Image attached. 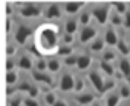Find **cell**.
Wrapping results in <instances>:
<instances>
[{
    "label": "cell",
    "mask_w": 130,
    "mask_h": 106,
    "mask_svg": "<svg viewBox=\"0 0 130 106\" xmlns=\"http://www.w3.org/2000/svg\"><path fill=\"white\" fill-rule=\"evenodd\" d=\"M17 56V45L14 42H8L6 45V59H14Z\"/></svg>",
    "instance_id": "obj_34"
},
{
    "label": "cell",
    "mask_w": 130,
    "mask_h": 106,
    "mask_svg": "<svg viewBox=\"0 0 130 106\" xmlns=\"http://www.w3.org/2000/svg\"><path fill=\"white\" fill-rule=\"evenodd\" d=\"M121 103V98L118 95L116 91H109L106 92V97H104V106H119Z\"/></svg>",
    "instance_id": "obj_20"
},
{
    "label": "cell",
    "mask_w": 130,
    "mask_h": 106,
    "mask_svg": "<svg viewBox=\"0 0 130 106\" xmlns=\"http://www.w3.org/2000/svg\"><path fill=\"white\" fill-rule=\"evenodd\" d=\"M90 106H103V103H101L100 100H95V101H93V103H92Z\"/></svg>",
    "instance_id": "obj_43"
},
{
    "label": "cell",
    "mask_w": 130,
    "mask_h": 106,
    "mask_svg": "<svg viewBox=\"0 0 130 106\" xmlns=\"http://www.w3.org/2000/svg\"><path fill=\"white\" fill-rule=\"evenodd\" d=\"M92 19H95V22L100 26H106L109 22V14H110V5L109 3H98L92 8L90 11Z\"/></svg>",
    "instance_id": "obj_2"
},
{
    "label": "cell",
    "mask_w": 130,
    "mask_h": 106,
    "mask_svg": "<svg viewBox=\"0 0 130 106\" xmlns=\"http://www.w3.org/2000/svg\"><path fill=\"white\" fill-rule=\"evenodd\" d=\"M112 6V9L118 14V16H121V17H124L125 16V12L128 11V5L127 3H124V2H115L113 5H110Z\"/></svg>",
    "instance_id": "obj_32"
},
{
    "label": "cell",
    "mask_w": 130,
    "mask_h": 106,
    "mask_svg": "<svg viewBox=\"0 0 130 106\" xmlns=\"http://www.w3.org/2000/svg\"><path fill=\"white\" fill-rule=\"evenodd\" d=\"M104 49H106V43H104V40H103L101 35H98V37L89 45V51L92 52V54H100V52H103Z\"/></svg>",
    "instance_id": "obj_21"
},
{
    "label": "cell",
    "mask_w": 130,
    "mask_h": 106,
    "mask_svg": "<svg viewBox=\"0 0 130 106\" xmlns=\"http://www.w3.org/2000/svg\"><path fill=\"white\" fill-rule=\"evenodd\" d=\"M77 20H78V25H80L81 28L89 26L90 22H92V14H90V11H87V9H86V11H81Z\"/></svg>",
    "instance_id": "obj_26"
},
{
    "label": "cell",
    "mask_w": 130,
    "mask_h": 106,
    "mask_svg": "<svg viewBox=\"0 0 130 106\" xmlns=\"http://www.w3.org/2000/svg\"><path fill=\"white\" fill-rule=\"evenodd\" d=\"M74 86H75V77H74V74L63 72L60 75V78H58V91L60 92H63V94L72 92Z\"/></svg>",
    "instance_id": "obj_8"
},
{
    "label": "cell",
    "mask_w": 130,
    "mask_h": 106,
    "mask_svg": "<svg viewBox=\"0 0 130 106\" xmlns=\"http://www.w3.org/2000/svg\"><path fill=\"white\" fill-rule=\"evenodd\" d=\"M19 82H20V72L17 69L6 72V85H8V88H15L19 85Z\"/></svg>",
    "instance_id": "obj_23"
},
{
    "label": "cell",
    "mask_w": 130,
    "mask_h": 106,
    "mask_svg": "<svg viewBox=\"0 0 130 106\" xmlns=\"http://www.w3.org/2000/svg\"><path fill=\"white\" fill-rule=\"evenodd\" d=\"M43 16L46 20H49L51 23L55 22V20H60L63 17V9H61V5L60 3H49L46 5L43 9H41Z\"/></svg>",
    "instance_id": "obj_7"
},
{
    "label": "cell",
    "mask_w": 130,
    "mask_h": 106,
    "mask_svg": "<svg viewBox=\"0 0 130 106\" xmlns=\"http://www.w3.org/2000/svg\"><path fill=\"white\" fill-rule=\"evenodd\" d=\"M14 16V5L11 2L6 3V17H12Z\"/></svg>",
    "instance_id": "obj_41"
},
{
    "label": "cell",
    "mask_w": 130,
    "mask_h": 106,
    "mask_svg": "<svg viewBox=\"0 0 130 106\" xmlns=\"http://www.w3.org/2000/svg\"><path fill=\"white\" fill-rule=\"evenodd\" d=\"M116 52H121L122 54V57H127V56H130V49H128V45H127V40H125V37H119V40H118V45H116Z\"/></svg>",
    "instance_id": "obj_25"
},
{
    "label": "cell",
    "mask_w": 130,
    "mask_h": 106,
    "mask_svg": "<svg viewBox=\"0 0 130 106\" xmlns=\"http://www.w3.org/2000/svg\"><path fill=\"white\" fill-rule=\"evenodd\" d=\"M64 34H69V35H75L78 31H80V25H78V20L75 17H68L64 20Z\"/></svg>",
    "instance_id": "obj_14"
},
{
    "label": "cell",
    "mask_w": 130,
    "mask_h": 106,
    "mask_svg": "<svg viewBox=\"0 0 130 106\" xmlns=\"http://www.w3.org/2000/svg\"><path fill=\"white\" fill-rule=\"evenodd\" d=\"M46 60H47V71H46V72H49L51 75L61 72V68H63L61 59H58V57H51V59H46Z\"/></svg>",
    "instance_id": "obj_17"
},
{
    "label": "cell",
    "mask_w": 130,
    "mask_h": 106,
    "mask_svg": "<svg viewBox=\"0 0 130 106\" xmlns=\"http://www.w3.org/2000/svg\"><path fill=\"white\" fill-rule=\"evenodd\" d=\"M34 71H37V72H46L47 71V60L44 57H35L34 59Z\"/></svg>",
    "instance_id": "obj_27"
},
{
    "label": "cell",
    "mask_w": 130,
    "mask_h": 106,
    "mask_svg": "<svg viewBox=\"0 0 130 106\" xmlns=\"http://www.w3.org/2000/svg\"><path fill=\"white\" fill-rule=\"evenodd\" d=\"M93 63V59L89 52H80L78 54V62H77V69L84 72V71H90Z\"/></svg>",
    "instance_id": "obj_13"
},
{
    "label": "cell",
    "mask_w": 130,
    "mask_h": 106,
    "mask_svg": "<svg viewBox=\"0 0 130 106\" xmlns=\"http://www.w3.org/2000/svg\"><path fill=\"white\" fill-rule=\"evenodd\" d=\"M78 54L80 52H74L72 56L66 57V59H63V66H68V68H72V66H77V62H78Z\"/></svg>",
    "instance_id": "obj_33"
},
{
    "label": "cell",
    "mask_w": 130,
    "mask_h": 106,
    "mask_svg": "<svg viewBox=\"0 0 130 106\" xmlns=\"http://www.w3.org/2000/svg\"><path fill=\"white\" fill-rule=\"evenodd\" d=\"M122 26L125 29H130V9L125 12V16L122 17Z\"/></svg>",
    "instance_id": "obj_39"
},
{
    "label": "cell",
    "mask_w": 130,
    "mask_h": 106,
    "mask_svg": "<svg viewBox=\"0 0 130 106\" xmlns=\"http://www.w3.org/2000/svg\"><path fill=\"white\" fill-rule=\"evenodd\" d=\"M58 98H60V97H58V94H57V92H54V91H51V89L43 92V101H44V104H46V106H52Z\"/></svg>",
    "instance_id": "obj_28"
},
{
    "label": "cell",
    "mask_w": 130,
    "mask_h": 106,
    "mask_svg": "<svg viewBox=\"0 0 130 106\" xmlns=\"http://www.w3.org/2000/svg\"><path fill=\"white\" fill-rule=\"evenodd\" d=\"M119 106H130V100L128 101H124V103H119Z\"/></svg>",
    "instance_id": "obj_44"
},
{
    "label": "cell",
    "mask_w": 130,
    "mask_h": 106,
    "mask_svg": "<svg viewBox=\"0 0 130 106\" xmlns=\"http://www.w3.org/2000/svg\"><path fill=\"white\" fill-rule=\"evenodd\" d=\"M116 68H118V75H119L121 78H122V77H124V78H128V77H130V60H128L127 57L119 59Z\"/></svg>",
    "instance_id": "obj_16"
},
{
    "label": "cell",
    "mask_w": 130,
    "mask_h": 106,
    "mask_svg": "<svg viewBox=\"0 0 130 106\" xmlns=\"http://www.w3.org/2000/svg\"><path fill=\"white\" fill-rule=\"evenodd\" d=\"M106 78H113V75L116 74V69L113 66V63H107V62H100V69H98Z\"/></svg>",
    "instance_id": "obj_19"
},
{
    "label": "cell",
    "mask_w": 130,
    "mask_h": 106,
    "mask_svg": "<svg viewBox=\"0 0 130 106\" xmlns=\"http://www.w3.org/2000/svg\"><path fill=\"white\" fill-rule=\"evenodd\" d=\"M31 77H32V80H34L35 83H38V88H40V91H43V92H44V91H49L51 86L55 85L54 75H51V74H47V72H37V71H32Z\"/></svg>",
    "instance_id": "obj_4"
},
{
    "label": "cell",
    "mask_w": 130,
    "mask_h": 106,
    "mask_svg": "<svg viewBox=\"0 0 130 106\" xmlns=\"http://www.w3.org/2000/svg\"><path fill=\"white\" fill-rule=\"evenodd\" d=\"M109 23H110V26H113V28H121V26H122V17L118 16V14L112 9V6H110V14H109Z\"/></svg>",
    "instance_id": "obj_29"
},
{
    "label": "cell",
    "mask_w": 130,
    "mask_h": 106,
    "mask_svg": "<svg viewBox=\"0 0 130 106\" xmlns=\"http://www.w3.org/2000/svg\"><path fill=\"white\" fill-rule=\"evenodd\" d=\"M84 6H86L84 2H66L64 5H61V9H63V14H66L69 17H74L78 12H81V9Z\"/></svg>",
    "instance_id": "obj_12"
},
{
    "label": "cell",
    "mask_w": 130,
    "mask_h": 106,
    "mask_svg": "<svg viewBox=\"0 0 130 106\" xmlns=\"http://www.w3.org/2000/svg\"><path fill=\"white\" fill-rule=\"evenodd\" d=\"M103 40L106 43V46L109 48H116L118 45V40H119V34H118V29L113 28V26H106L104 29V35H103Z\"/></svg>",
    "instance_id": "obj_10"
},
{
    "label": "cell",
    "mask_w": 130,
    "mask_h": 106,
    "mask_svg": "<svg viewBox=\"0 0 130 106\" xmlns=\"http://www.w3.org/2000/svg\"><path fill=\"white\" fill-rule=\"evenodd\" d=\"M95 100H96V98H95V94H93V92H87V91H84V92H81V94H77V97H75V101H77L80 106L92 104Z\"/></svg>",
    "instance_id": "obj_18"
},
{
    "label": "cell",
    "mask_w": 130,
    "mask_h": 106,
    "mask_svg": "<svg viewBox=\"0 0 130 106\" xmlns=\"http://www.w3.org/2000/svg\"><path fill=\"white\" fill-rule=\"evenodd\" d=\"M38 94H40V88H38V86H35V85H32V86L29 88V91L26 92V97H31V98H38Z\"/></svg>",
    "instance_id": "obj_36"
},
{
    "label": "cell",
    "mask_w": 130,
    "mask_h": 106,
    "mask_svg": "<svg viewBox=\"0 0 130 106\" xmlns=\"http://www.w3.org/2000/svg\"><path fill=\"white\" fill-rule=\"evenodd\" d=\"M118 59V52L115 48H106L103 52H101V60L103 62H107V63H113L116 62Z\"/></svg>",
    "instance_id": "obj_22"
},
{
    "label": "cell",
    "mask_w": 130,
    "mask_h": 106,
    "mask_svg": "<svg viewBox=\"0 0 130 106\" xmlns=\"http://www.w3.org/2000/svg\"><path fill=\"white\" fill-rule=\"evenodd\" d=\"M74 52H75L74 46H66V45H60V46H58V51H57V54H58V59H60V57L66 59V57L72 56Z\"/></svg>",
    "instance_id": "obj_31"
},
{
    "label": "cell",
    "mask_w": 130,
    "mask_h": 106,
    "mask_svg": "<svg viewBox=\"0 0 130 106\" xmlns=\"http://www.w3.org/2000/svg\"><path fill=\"white\" fill-rule=\"evenodd\" d=\"M100 35V29L95 25H89L86 28H80V34H78V40L81 45H90L96 37Z\"/></svg>",
    "instance_id": "obj_6"
},
{
    "label": "cell",
    "mask_w": 130,
    "mask_h": 106,
    "mask_svg": "<svg viewBox=\"0 0 130 106\" xmlns=\"http://www.w3.org/2000/svg\"><path fill=\"white\" fill-rule=\"evenodd\" d=\"M12 38L17 46H25L31 38V28L25 23H19L12 31Z\"/></svg>",
    "instance_id": "obj_3"
},
{
    "label": "cell",
    "mask_w": 130,
    "mask_h": 106,
    "mask_svg": "<svg viewBox=\"0 0 130 106\" xmlns=\"http://www.w3.org/2000/svg\"><path fill=\"white\" fill-rule=\"evenodd\" d=\"M127 83H128V86H130V77H128V78H127Z\"/></svg>",
    "instance_id": "obj_46"
},
{
    "label": "cell",
    "mask_w": 130,
    "mask_h": 106,
    "mask_svg": "<svg viewBox=\"0 0 130 106\" xmlns=\"http://www.w3.org/2000/svg\"><path fill=\"white\" fill-rule=\"evenodd\" d=\"M52 106H69V103H68V100H64V98H58Z\"/></svg>",
    "instance_id": "obj_42"
},
{
    "label": "cell",
    "mask_w": 130,
    "mask_h": 106,
    "mask_svg": "<svg viewBox=\"0 0 130 106\" xmlns=\"http://www.w3.org/2000/svg\"><path fill=\"white\" fill-rule=\"evenodd\" d=\"M74 91H75V94H81V92L87 91V80H86V77H81V75H77L75 77Z\"/></svg>",
    "instance_id": "obj_24"
},
{
    "label": "cell",
    "mask_w": 130,
    "mask_h": 106,
    "mask_svg": "<svg viewBox=\"0 0 130 106\" xmlns=\"http://www.w3.org/2000/svg\"><path fill=\"white\" fill-rule=\"evenodd\" d=\"M14 69H15V62H14V59H6V72L14 71Z\"/></svg>",
    "instance_id": "obj_40"
},
{
    "label": "cell",
    "mask_w": 130,
    "mask_h": 106,
    "mask_svg": "<svg viewBox=\"0 0 130 106\" xmlns=\"http://www.w3.org/2000/svg\"><path fill=\"white\" fill-rule=\"evenodd\" d=\"M60 26L55 23H43L37 28L34 37V46L41 56H52L57 54L60 46Z\"/></svg>",
    "instance_id": "obj_1"
},
{
    "label": "cell",
    "mask_w": 130,
    "mask_h": 106,
    "mask_svg": "<svg viewBox=\"0 0 130 106\" xmlns=\"http://www.w3.org/2000/svg\"><path fill=\"white\" fill-rule=\"evenodd\" d=\"M87 78L86 80H89L90 82V86L93 88V91L96 92V94H104V83H106V77L98 71V69H90L89 72H87V75H86Z\"/></svg>",
    "instance_id": "obj_5"
},
{
    "label": "cell",
    "mask_w": 130,
    "mask_h": 106,
    "mask_svg": "<svg viewBox=\"0 0 130 106\" xmlns=\"http://www.w3.org/2000/svg\"><path fill=\"white\" fill-rule=\"evenodd\" d=\"M15 65L23 72H32L34 71V57L29 54V52H23V54L19 57V60H17Z\"/></svg>",
    "instance_id": "obj_11"
},
{
    "label": "cell",
    "mask_w": 130,
    "mask_h": 106,
    "mask_svg": "<svg viewBox=\"0 0 130 106\" xmlns=\"http://www.w3.org/2000/svg\"><path fill=\"white\" fill-rule=\"evenodd\" d=\"M71 106H80V104H78V103H74V104H71Z\"/></svg>",
    "instance_id": "obj_47"
},
{
    "label": "cell",
    "mask_w": 130,
    "mask_h": 106,
    "mask_svg": "<svg viewBox=\"0 0 130 106\" xmlns=\"http://www.w3.org/2000/svg\"><path fill=\"white\" fill-rule=\"evenodd\" d=\"M5 31H6V34L8 35H11V32L14 31V20H12V17H6V23H5Z\"/></svg>",
    "instance_id": "obj_37"
},
{
    "label": "cell",
    "mask_w": 130,
    "mask_h": 106,
    "mask_svg": "<svg viewBox=\"0 0 130 106\" xmlns=\"http://www.w3.org/2000/svg\"><path fill=\"white\" fill-rule=\"evenodd\" d=\"M115 91L118 92V95H119L121 100H124V101H128L130 100V86H128L127 80H119Z\"/></svg>",
    "instance_id": "obj_15"
},
{
    "label": "cell",
    "mask_w": 130,
    "mask_h": 106,
    "mask_svg": "<svg viewBox=\"0 0 130 106\" xmlns=\"http://www.w3.org/2000/svg\"><path fill=\"white\" fill-rule=\"evenodd\" d=\"M23 100H25V95L17 91L14 95L8 98V106H23Z\"/></svg>",
    "instance_id": "obj_30"
},
{
    "label": "cell",
    "mask_w": 130,
    "mask_h": 106,
    "mask_svg": "<svg viewBox=\"0 0 130 106\" xmlns=\"http://www.w3.org/2000/svg\"><path fill=\"white\" fill-rule=\"evenodd\" d=\"M75 43V35H69V34H61L60 38V45H66V46H74Z\"/></svg>",
    "instance_id": "obj_35"
},
{
    "label": "cell",
    "mask_w": 130,
    "mask_h": 106,
    "mask_svg": "<svg viewBox=\"0 0 130 106\" xmlns=\"http://www.w3.org/2000/svg\"><path fill=\"white\" fill-rule=\"evenodd\" d=\"M23 106H40V101H38V98L25 97V100H23Z\"/></svg>",
    "instance_id": "obj_38"
},
{
    "label": "cell",
    "mask_w": 130,
    "mask_h": 106,
    "mask_svg": "<svg viewBox=\"0 0 130 106\" xmlns=\"http://www.w3.org/2000/svg\"><path fill=\"white\" fill-rule=\"evenodd\" d=\"M19 14L23 19H35V17H40L41 8L37 6L35 3H25L22 8H19Z\"/></svg>",
    "instance_id": "obj_9"
},
{
    "label": "cell",
    "mask_w": 130,
    "mask_h": 106,
    "mask_svg": "<svg viewBox=\"0 0 130 106\" xmlns=\"http://www.w3.org/2000/svg\"><path fill=\"white\" fill-rule=\"evenodd\" d=\"M125 40H127V45H128V49H130V35H128V37H127Z\"/></svg>",
    "instance_id": "obj_45"
}]
</instances>
